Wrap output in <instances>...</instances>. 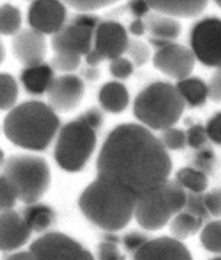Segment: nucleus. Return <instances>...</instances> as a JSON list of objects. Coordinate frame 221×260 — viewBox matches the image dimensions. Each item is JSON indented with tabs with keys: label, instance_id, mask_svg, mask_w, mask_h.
I'll return each instance as SVG.
<instances>
[{
	"label": "nucleus",
	"instance_id": "f257e3e1",
	"mask_svg": "<svg viewBox=\"0 0 221 260\" xmlns=\"http://www.w3.org/2000/svg\"><path fill=\"white\" fill-rule=\"evenodd\" d=\"M171 171L170 154L162 141L135 123L116 127L106 138L97 161L99 179L122 185L137 197L167 182Z\"/></svg>",
	"mask_w": 221,
	"mask_h": 260
},
{
	"label": "nucleus",
	"instance_id": "f03ea898",
	"mask_svg": "<svg viewBox=\"0 0 221 260\" xmlns=\"http://www.w3.org/2000/svg\"><path fill=\"white\" fill-rule=\"evenodd\" d=\"M137 196L114 182L99 179L80 197V209L89 221L106 232L123 229L135 214Z\"/></svg>",
	"mask_w": 221,
	"mask_h": 260
},
{
	"label": "nucleus",
	"instance_id": "7ed1b4c3",
	"mask_svg": "<svg viewBox=\"0 0 221 260\" xmlns=\"http://www.w3.org/2000/svg\"><path fill=\"white\" fill-rule=\"evenodd\" d=\"M60 120L50 105L27 102L15 106L4 121V133L13 144L31 151H43L57 135Z\"/></svg>",
	"mask_w": 221,
	"mask_h": 260
},
{
	"label": "nucleus",
	"instance_id": "20e7f679",
	"mask_svg": "<svg viewBox=\"0 0 221 260\" xmlns=\"http://www.w3.org/2000/svg\"><path fill=\"white\" fill-rule=\"evenodd\" d=\"M184 104L176 86L155 82L138 93L134 103V113L146 127L164 132L180 120Z\"/></svg>",
	"mask_w": 221,
	"mask_h": 260
},
{
	"label": "nucleus",
	"instance_id": "39448f33",
	"mask_svg": "<svg viewBox=\"0 0 221 260\" xmlns=\"http://www.w3.org/2000/svg\"><path fill=\"white\" fill-rule=\"evenodd\" d=\"M188 194L175 181H167L159 188L137 197L135 216L146 231H159L170 222L173 215L183 212Z\"/></svg>",
	"mask_w": 221,
	"mask_h": 260
},
{
	"label": "nucleus",
	"instance_id": "423d86ee",
	"mask_svg": "<svg viewBox=\"0 0 221 260\" xmlns=\"http://www.w3.org/2000/svg\"><path fill=\"white\" fill-rule=\"evenodd\" d=\"M3 175L14 184L19 199L27 205L40 201L51 181L50 168L45 160L28 154H16L8 159Z\"/></svg>",
	"mask_w": 221,
	"mask_h": 260
},
{
	"label": "nucleus",
	"instance_id": "0eeeda50",
	"mask_svg": "<svg viewBox=\"0 0 221 260\" xmlns=\"http://www.w3.org/2000/svg\"><path fill=\"white\" fill-rule=\"evenodd\" d=\"M96 130L77 119L60 130L54 150V157L64 171H81L96 147Z\"/></svg>",
	"mask_w": 221,
	"mask_h": 260
},
{
	"label": "nucleus",
	"instance_id": "6e6552de",
	"mask_svg": "<svg viewBox=\"0 0 221 260\" xmlns=\"http://www.w3.org/2000/svg\"><path fill=\"white\" fill-rule=\"evenodd\" d=\"M190 45L195 57L203 64L221 68V19L206 17L194 25Z\"/></svg>",
	"mask_w": 221,
	"mask_h": 260
},
{
	"label": "nucleus",
	"instance_id": "1a4fd4ad",
	"mask_svg": "<svg viewBox=\"0 0 221 260\" xmlns=\"http://www.w3.org/2000/svg\"><path fill=\"white\" fill-rule=\"evenodd\" d=\"M129 38L125 29L114 21L99 23L94 32V46L85 55L86 63L96 67L104 60H114L127 52Z\"/></svg>",
	"mask_w": 221,
	"mask_h": 260
},
{
	"label": "nucleus",
	"instance_id": "9d476101",
	"mask_svg": "<svg viewBox=\"0 0 221 260\" xmlns=\"http://www.w3.org/2000/svg\"><path fill=\"white\" fill-rule=\"evenodd\" d=\"M37 260H94L79 242L61 233H49L30 245Z\"/></svg>",
	"mask_w": 221,
	"mask_h": 260
},
{
	"label": "nucleus",
	"instance_id": "9b49d317",
	"mask_svg": "<svg viewBox=\"0 0 221 260\" xmlns=\"http://www.w3.org/2000/svg\"><path fill=\"white\" fill-rule=\"evenodd\" d=\"M194 52L179 44H168L155 52L153 57L154 67L165 75L182 81L192 75L195 68Z\"/></svg>",
	"mask_w": 221,
	"mask_h": 260
},
{
	"label": "nucleus",
	"instance_id": "f8f14e48",
	"mask_svg": "<svg viewBox=\"0 0 221 260\" xmlns=\"http://www.w3.org/2000/svg\"><path fill=\"white\" fill-rule=\"evenodd\" d=\"M66 16V8L60 2H34L28 12L31 29L42 35L53 36L65 27Z\"/></svg>",
	"mask_w": 221,
	"mask_h": 260
},
{
	"label": "nucleus",
	"instance_id": "ddd939ff",
	"mask_svg": "<svg viewBox=\"0 0 221 260\" xmlns=\"http://www.w3.org/2000/svg\"><path fill=\"white\" fill-rule=\"evenodd\" d=\"M84 94V84L79 76L55 77L47 91L50 106L55 112H69L79 106Z\"/></svg>",
	"mask_w": 221,
	"mask_h": 260
},
{
	"label": "nucleus",
	"instance_id": "4468645a",
	"mask_svg": "<svg viewBox=\"0 0 221 260\" xmlns=\"http://www.w3.org/2000/svg\"><path fill=\"white\" fill-rule=\"evenodd\" d=\"M96 29L76 22L65 25L58 34L52 38V47L57 51H72L77 54H88L93 49Z\"/></svg>",
	"mask_w": 221,
	"mask_h": 260
},
{
	"label": "nucleus",
	"instance_id": "2eb2a0df",
	"mask_svg": "<svg viewBox=\"0 0 221 260\" xmlns=\"http://www.w3.org/2000/svg\"><path fill=\"white\" fill-rule=\"evenodd\" d=\"M12 50L17 61L25 68L41 64L46 53L44 35L34 29L20 31L12 42Z\"/></svg>",
	"mask_w": 221,
	"mask_h": 260
},
{
	"label": "nucleus",
	"instance_id": "dca6fc26",
	"mask_svg": "<svg viewBox=\"0 0 221 260\" xmlns=\"http://www.w3.org/2000/svg\"><path fill=\"white\" fill-rule=\"evenodd\" d=\"M133 260H193L181 241L174 237H159L149 240L134 253Z\"/></svg>",
	"mask_w": 221,
	"mask_h": 260
},
{
	"label": "nucleus",
	"instance_id": "f3484780",
	"mask_svg": "<svg viewBox=\"0 0 221 260\" xmlns=\"http://www.w3.org/2000/svg\"><path fill=\"white\" fill-rule=\"evenodd\" d=\"M31 229L22 215L13 210L2 211L0 215V246L4 252H12L27 243Z\"/></svg>",
	"mask_w": 221,
	"mask_h": 260
},
{
	"label": "nucleus",
	"instance_id": "a211bd4d",
	"mask_svg": "<svg viewBox=\"0 0 221 260\" xmlns=\"http://www.w3.org/2000/svg\"><path fill=\"white\" fill-rule=\"evenodd\" d=\"M146 30L151 35L150 42L157 49L171 44V42L179 37L181 24L173 17L163 14H149L145 20Z\"/></svg>",
	"mask_w": 221,
	"mask_h": 260
},
{
	"label": "nucleus",
	"instance_id": "6ab92c4d",
	"mask_svg": "<svg viewBox=\"0 0 221 260\" xmlns=\"http://www.w3.org/2000/svg\"><path fill=\"white\" fill-rule=\"evenodd\" d=\"M21 82L25 91L35 96L47 93L52 83L55 80L53 68L47 63H41L37 66L24 68L21 73Z\"/></svg>",
	"mask_w": 221,
	"mask_h": 260
},
{
	"label": "nucleus",
	"instance_id": "aec40b11",
	"mask_svg": "<svg viewBox=\"0 0 221 260\" xmlns=\"http://www.w3.org/2000/svg\"><path fill=\"white\" fill-rule=\"evenodd\" d=\"M150 8L170 17H194L201 14L207 2H147Z\"/></svg>",
	"mask_w": 221,
	"mask_h": 260
},
{
	"label": "nucleus",
	"instance_id": "412c9836",
	"mask_svg": "<svg viewBox=\"0 0 221 260\" xmlns=\"http://www.w3.org/2000/svg\"><path fill=\"white\" fill-rule=\"evenodd\" d=\"M99 103L104 110L110 113H121L128 106V91L125 86L119 82H110L99 91Z\"/></svg>",
	"mask_w": 221,
	"mask_h": 260
},
{
	"label": "nucleus",
	"instance_id": "4be33fe9",
	"mask_svg": "<svg viewBox=\"0 0 221 260\" xmlns=\"http://www.w3.org/2000/svg\"><path fill=\"white\" fill-rule=\"evenodd\" d=\"M177 90L181 93L183 101L190 107H199L204 105L209 98V86L197 77H188V79L177 82Z\"/></svg>",
	"mask_w": 221,
	"mask_h": 260
},
{
	"label": "nucleus",
	"instance_id": "5701e85b",
	"mask_svg": "<svg viewBox=\"0 0 221 260\" xmlns=\"http://www.w3.org/2000/svg\"><path fill=\"white\" fill-rule=\"evenodd\" d=\"M23 219L33 232L44 233L54 221V213L49 206L43 204H31L23 211Z\"/></svg>",
	"mask_w": 221,
	"mask_h": 260
},
{
	"label": "nucleus",
	"instance_id": "b1692460",
	"mask_svg": "<svg viewBox=\"0 0 221 260\" xmlns=\"http://www.w3.org/2000/svg\"><path fill=\"white\" fill-rule=\"evenodd\" d=\"M204 221L187 212H181L173 218L171 222V233L174 238L179 241L185 240L190 236L196 235L203 227Z\"/></svg>",
	"mask_w": 221,
	"mask_h": 260
},
{
	"label": "nucleus",
	"instance_id": "393cba45",
	"mask_svg": "<svg viewBox=\"0 0 221 260\" xmlns=\"http://www.w3.org/2000/svg\"><path fill=\"white\" fill-rule=\"evenodd\" d=\"M176 177L177 182L182 187L190 190V192L194 193L204 192L209 185V180H207L205 173L196 170V168H182L177 172Z\"/></svg>",
	"mask_w": 221,
	"mask_h": 260
},
{
	"label": "nucleus",
	"instance_id": "a878e982",
	"mask_svg": "<svg viewBox=\"0 0 221 260\" xmlns=\"http://www.w3.org/2000/svg\"><path fill=\"white\" fill-rule=\"evenodd\" d=\"M21 27V13L12 5H3L0 8V31L4 36L17 35Z\"/></svg>",
	"mask_w": 221,
	"mask_h": 260
},
{
	"label": "nucleus",
	"instance_id": "bb28decb",
	"mask_svg": "<svg viewBox=\"0 0 221 260\" xmlns=\"http://www.w3.org/2000/svg\"><path fill=\"white\" fill-rule=\"evenodd\" d=\"M17 84L14 77L3 73L0 75V107L3 111L13 110L17 99Z\"/></svg>",
	"mask_w": 221,
	"mask_h": 260
},
{
	"label": "nucleus",
	"instance_id": "cd10ccee",
	"mask_svg": "<svg viewBox=\"0 0 221 260\" xmlns=\"http://www.w3.org/2000/svg\"><path fill=\"white\" fill-rule=\"evenodd\" d=\"M201 242L207 251L221 254V220L205 224L201 233Z\"/></svg>",
	"mask_w": 221,
	"mask_h": 260
},
{
	"label": "nucleus",
	"instance_id": "c85d7f7f",
	"mask_svg": "<svg viewBox=\"0 0 221 260\" xmlns=\"http://www.w3.org/2000/svg\"><path fill=\"white\" fill-rule=\"evenodd\" d=\"M81 63V55L72 51H57L52 58L51 67L60 73L76 71Z\"/></svg>",
	"mask_w": 221,
	"mask_h": 260
},
{
	"label": "nucleus",
	"instance_id": "c756f323",
	"mask_svg": "<svg viewBox=\"0 0 221 260\" xmlns=\"http://www.w3.org/2000/svg\"><path fill=\"white\" fill-rule=\"evenodd\" d=\"M163 145L166 149L170 150H182L184 146L188 144L187 143V134L183 130L176 129V128H168L164 130L162 133V137H160Z\"/></svg>",
	"mask_w": 221,
	"mask_h": 260
},
{
	"label": "nucleus",
	"instance_id": "7c9ffc66",
	"mask_svg": "<svg viewBox=\"0 0 221 260\" xmlns=\"http://www.w3.org/2000/svg\"><path fill=\"white\" fill-rule=\"evenodd\" d=\"M17 199H19V192L14 184L3 175L0 179V207H2V211L12 210Z\"/></svg>",
	"mask_w": 221,
	"mask_h": 260
},
{
	"label": "nucleus",
	"instance_id": "2f4dec72",
	"mask_svg": "<svg viewBox=\"0 0 221 260\" xmlns=\"http://www.w3.org/2000/svg\"><path fill=\"white\" fill-rule=\"evenodd\" d=\"M183 211L187 212L189 214L197 216L199 219H202L204 222L209 219L210 216V213L207 212L206 206L204 204V197L201 196V193L192 192L190 194H188L187 204H185V207Z\"/></svg>",
	"mask_w": 221,
	"mask_h": 260
},
{
	"label": "nucleus",
	"instance_id": "473e14b6",
	"mask_svg": "<svg viewBox=\"0 0 221 260\" xmlns=\"http://www.w3.org/2000/svg\"><path fill=\"white\" fill-rule=\"evenodd\" d=\"M127 53L129 57L132 58L133 62L136 64L137 67H141L145 64L150 57L149 47L146 46L144 43L138 40H129Z\"/></svg>",
	"mask_w": 221,
	"mask_h": 260
},
{
	"label": "nucleus",
	"instance_id": "72a5a7b5",
	"mask_svg": "<svg viewBox=\"0 0 221 260\" xmlns=\"http://www.w3.org/2000/svg\"><path fill=\"white\" fill-rule=\"evenodd\" d=\"M98 260H125V255L119 250L116 242L110 238L98 245Z\"/></svg>",
	"mask_w": 221,
	"mask_h": 260
},
{
	"label": "nucleus",
	"instance_id": "f704fd0d",
	"mask_svg": "<svg viewBox=\"0 0 221 260\" xmlns=\"http://www.w3.org/2000/svg\"><path fill=\"white\" fill-rule=\"evenodd\" d=\"M134 64L131 60L123 57L114 59L111 61L110 72L116 79H127L133 74Z\"/></svg>",
	"mask_w": 221,
	"mask_h": 260
},
{
	"label": "nucleus",
	"instance_id": "c9c22d12",
	"mask_svg": "<svg viewBox=\"0 0 221 260\" xmlns=\"http://www.w3.org/2000/svg\"><path fill=\"white\" fill-rule=\"evenodd\" d=\"M207 138L209 136H207L206 129L201 124L193 125L187 132V143L194 149L202 150L206 144Z\"/></svg>",
	"mask_w": 221,
	"mask_h": 260
},
{
	"label": "nucleus",
	"instance_id": "e433bc0d",
	"mask_svg": "<svg viewBox=\"0 0 221 260\" xmlns=\"http://www.w3.org/2000/svg\"><path fill=\"white\" fill-rule=\"evenodd\" d=\"M204 197L206 210L212 216H221V188L213 189L207 192Z\"/></svg>",
	"mask_w": 221,
	"mask_h": 260
},
{
	"label": "nucleus",
	"instance_id": "4c0bfd02",
	"mask_svg": "<svg viewBox=\"0 0 221 260\" xmlns=\"http://www.w3.org/2000/svg\"><path fill=\"white\" fill-rule=\"evenodd\" d=\"M205 129L209 140L216 145H221V112H218V113L212 116L209 122H207Z\"/></svg>",
	"mask_w": 221,
	"mask_h": 260
},
{
	"label": "nucleus",
	"instance_id": "58836bf2",
	"mask_svg": "<svg viewBox=\"0 0 221 260\" xmlns=\"http://www.w3.org/2000/svg\"><path fill=\"white\" fill-rule=\"evenodd\" d=\"M215 158L214 154L209 149H202L201 152L196 155V165L199 171L204 172H210L212 168L214 167Z\"/></svg>",
	"mask_w": 221,
	"mask_h": 260
},
{
	"label": "nucleus",
	"instance_id": "ea45409f",
	"mask_svg": "<svg viewBox=\"0 0 221 260\" xmlns=\"http://www.w3.org/2000/svg\"><path fill=\"white\" fill-rule=\"evenodd\" d=\"M149 241L147 237L143 235V234L140 233H131L128 235H125L123 238V244L125 246V249L131 252H137L143 245H144L146 242Z\"/></svg>",
	"mask_w": 221,
	"mask_h": 260
},
{
	"label": "nucleus",
	"instance_id": "a19ab883",
	"mask_svg": "<svg viewBox=\"0 0 221 260\" xmlns=\"http://www.w3.org/2000/svg\"><path fill=\"white\" fill-rule=\"evenodd\" d=\"M209 98L214 103H221V68L216 69L209 82Z\"/></svg>",
	"mask_w": 221,
	"mask_h": 260
},
{
	"label": "nucleus",
	"instance_id": "79ce46f5",
	"mask_svg": "<svg viewBox=\"0 0 221 260\" xmlns=\"http://www.w3.org/2000/svg\"><path fill=\"white\" fill-rule=\"evenodd\" d=\"M115 2H66L67 5L77 11L91 12L97 11L106 6H110Z\"/></svg>",
	"mask_w": 221,
	"mask_h": 260
},
{
	"label": "nucleus",
	"instance_id": "37998d69",
	"mask_svg": "<svg viewBox=\"0 0 221 260\" xmlns=\"http://www.w3.org/2000/svg\"><path fill=\"white\" fill-rule=\"evenodd\" d=\"M79 119L83 121L84 123L90 125V127L93 128L94 130L101 127L103 123V115L101 112L96 110V108H91V110L86 111Z\"/></svg>",
	"mask_w": 221,
	"mask_h": 260
},
{
	"label": "nucleus",
	"instance_id": "c03bdc74",
	"mask_svg": "<svg viewBox=\"0 0 221 260\" xmlns=\"http://www.w3.org/2000/svg\"><path fill=\"white\" fill-rule=\"evenodd\" d=\"M129 8H131L132 13L137 17L147 16L149 15V11L151 10L147 2H131L129 4Z\"/></svg>",
	"mask_w": 221,
	"mask_h": 260
},
{
	"label": "nucleus",
	"instance_id": "a18cd8bd",
	"mask_svg": "<svg viewBox=\"0 0 221 260\" xmlns=\"http://www.w3.org/2000/svg\"><path fill=\"white\" fill-rule=\"evenodd\" d=\"M4 260H37L31 251H22V252H15L6 255Z\"/></svg>",
	"mask_w": 221,
	"mask_h": 260
},
{
	"label": "nucleus",
	"instance_id": "49530a36",
	"mask_svg": "<svg viewBox=\"0 0 221 260\" xmlns=\"http://www.w3.org/2000/svg\"><path fill=\"white\" fill-rule=\"evenodd\" d=\"M146 30V25L145 22H143L141 19H137L132 22V24L129 25V31H131L133 35H135V36H142V35H144Z\"/></svg>",
	"mask_w": 221,
	"mask_h": 260
},
{
	"label": "nucleus",
	"instance_id": "de8ad7c7",
	"mask_svg": "<svg viewBox=\"0 0 221 260\" xmlns=\"http://www.w3.org/2000/svg\"><path fill=\"white\" fill-rule=\"evenodd\" d=\"M83 74L88 80H96L98 77V71L96 67H89Z\"/></svg>",
	"mask_w": 221,
	"mask_h": 260
},
{
	"label": "nucleus",
	"instance_id": "09e8293b",
	"mask_svg": "<svg viewBox=\"0 0 221 260\" xmlns=\"http://www.w3.org/2000/svg\"><path fill=\"white\" fill-rule=\"evenodd\" d=\"M215 4H216V6L221 8V2H215Z\"/></svg>",
	"mask_w": 221,
	"mask_h": 260
},
{
	"label": "nucleus",
	"instance_id": "8fccbe9b",
	"mask_svg": "<svg viewBox=\"0 0 221 260\" xmlns=\"http://www.w3.org/2000/svg\"><path fill=\"white\" fill-rule=\"evenodd\" d=\"M211 260H221V255H220V257H215V258L211 259Z\"/></svg>",
	"mask_w": 221,
	"mask_h": 260
}]
</instances>
